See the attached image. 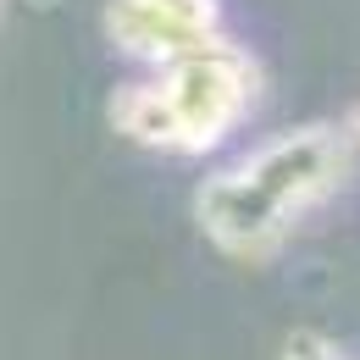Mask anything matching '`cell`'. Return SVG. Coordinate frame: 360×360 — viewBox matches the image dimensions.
Wrapping results in <instances>:
<instances>
[{
	"instance_id": "obj_1",
	"label": "cell",
	"mask_w": 360,
	"mask_h": 360,
	"mask_svg": "<svg viewBox=\"0 0 360 360\" xmlns=\"http://www.w3.org/2000/svg\"><path fill=\"white\" fill-rule=\"evenodd\" d=\"M338 172H344L338 134L316 128V134L283 139V144H271L266 155H255L250 167H238L233 178L211 183L200 194V217H205V227L222 238L227 250H261Z\"/></svg>"
},
{
	"instance_id": "obj_2",
	"label": "cell",
	"mask_w": 360,
	"mask_h": 360,
	"mask_svg": "<svg viewBox=\"0 0 360 360\" xmlns=\"http://www.w3.org/2000/svg\"><path fill=\"white\" fill-rule=\"evenodd\" d=\"M244 100H250V61L211 39V45L178 56L172 78H161L155 89L128 94L117 105V117L128 122V134L150 139V144L200 150L227 134V122L244 111Z\"/></svg>"
},
{
	"instance_id": "obj_3",
	"label": "cell",
	"mask_w": 360,
	"mask_h": 360,
	"mask_svg": "<svg viewBox=\"0 0 360 360\" xmlns=\"http://www.w3.org/2000/svg\"><path fill=\"white\" fill-rule=\"evenodd\" d=\"M111 22H117V39L128 50L178 61L188 50L211 45L217 6L211 0H117Z\"/></svg>"
}]
</instances>
